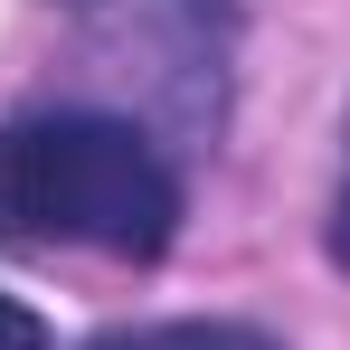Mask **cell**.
I'll return each mask as SVG.
<instances>
[{"instance_id":"1","label":"cell","mask_w":350,"mask_h":350,"mask_svg":"<svg viewBox=\"0 0 350 350\" xmlns=\"http://www.w3.org/2000/svg\"><path fill=\"white\" fill-rule=\"evenodd\" d=\"M180 237V171L161 142L95 105H38L0 123V246L19 256H123L152 265Z\"/></svg>"},{"instance_id":"2","label":"cell","mask_w":350,"mask_h":350,"mask_svg":"<svg viewBox=\"0 0 350 350\" xmlns=\"http://www.w3.org/2000/svg\"><path fill=\"white\" fill-rule=\"evenodd\" d=\"M85 350H275L256 322H133V332H105Z\"/></svg>"},{"instance_id":"3","label":"cell","mask_w":350,"mask_h":350,"mask_svg":"<svg viewBox=\"0 0 350 350\" xmlns=\"http://www.w3.org/2000/svg\"><path fill=\"white\" fill-rule=\"evenodd\" d=\"M0 350H48V322H38L19 293H0Z\"/></svg>"},{"instance_id":"4","label":"cell","mask_w":350,"mask_h":350,"mask_svg":"<svg viewBox=\"0 0 350 350\" xmlns=\"http://www.w3.org/2000/svg\"><path fill=\"white\" fill-rule=\"evenodd\" d=\"M332 265L350 275V171H341V199H332Z\"/></svg>"}]
</instances>
